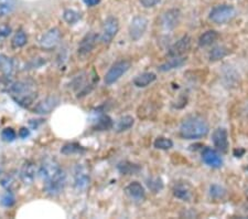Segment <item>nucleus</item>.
<instances>
[{
  "label": "nucleus",
  "mask_w": 248,
  "mask_h": 219,
  "mask_svg": "<svg viewBox=\"0 0 248 219\" xmlns=\"http://www.w3.org/2000/svg\"><path fill=\"white\" fill-rule=\"evenodd\" d=\"M9 94L20 106L29 107L33 104L38 97L37 84L31 80L17 81L10 85Z\"/></svg>",
  "instance_id": "1"
},
{
  "label": "nucleus",
  "mask_w": 248,
  "mask_h": 219,
  "mask_svg": "<svg viewBox=\"0 0 248 219\" xmlns=\"http://www.w3.org/2000/svg\"><path fill=\"white\" fill-rule=\"evenodd\" d=\"M210 132V126L205 119L200 117H191L180 125V135L186 139H198L206 136Z\"/></svg>",
  "instance_id": "2"
},
{
  "label": "nucleus",
  "mask_w": 248,
  "mask_h": 219,
  "mask_svg": "<svg viewBox=\"0 0 248 219\" xmlns=\"http://www.w3.org/2000/svg\"><path fill=\"white\" fill-rule=\"evenodd\" d=\"M236 16V9L232 5H217L210 11L209 18L217 25H224L230 22Z\"/></svg>",
  "instance_id": "3"
},
{
  "label": "nucleus",
  "mask_w": 248,
  "mask_h": 219,
  "mask_svg": "<svg viewBox=\"0 0 248 219\" xmlns=\"http://www.w3.org/2000/svg\"><path fill=\"white\" fill-rule=\"evenodd\" d=\"M66 186V174L62 168L55 173L53 176L45 182V192L49 196H58Z\"/></svg>",
  "instance_id": "4"
},
{
  "label": "nucleus",
  "mask_w": 248,
  "mask_h": 219,
  "mask_svg": "<svg viewBox=\"0 0 248 219\" xmlns=\"http://www.w3.org/2000/svg\"><path fill=\"white\" fill-rule=\"evenodd\" d=\"M131 63L127 60H121V61H117L114 63L113 66L109 67V70L107 71L105 74V78H104V81H105V84L111 85L114 84L121 79L124 74H125L128 70L130 69Z\"/></svg>",
  "instance_id": "5"
},
{
  "label": "nucleus",
  "mask_w": 248,
  "mask_h": 219,
  "mask_svg": "<svg viewBox=\"0 0 248 219\" xmlns=\"http://www.w3.org/2000/svg\"><path fill=\"white\" fill-rule=\"evenodd\" d=\"M148 23L149 21L143 16H136L133 18L129 27H128V33H129V37L133 41H138L143 37V34L147 31Z\"/></svg>",
  "instance_id": "6"
},
{
  "label": "nucleus",
  "mask_w": 248,
  "mask_h": 219,
  "mask_svg": "<svg viewBox=\"0 0 248 219\" xmlns=\"http://www.w3.org/2000/svg\"><path fill=\"white\" fill-rule=\"evenodd\" d=\"M119 31V21L116 17H110L107 18L105 21H104V25L102 28L101 33V41L104 45H108L111 41H113L116 34H118Z\"/></svg>",
  "instance_id": "7"
},
{
  "label": "nucleus",
  "mask_w": 248,
  "mask_h": 219,
  "mask_svg": "<svg viewBox=\"0 0 248 219\" xmlns=\"http://www.w3.org/2000/svg\"><path fill=\"white\" fill-rule=\"evenodd\" d=\"M61 39L62 34L59 28H52V29L47 30L40 39V46H41L42 49L47 51L53 50L60 45Z\"/></svg>",
  "instance_id": "8"
},
{
  "label": "nucleus",
  "mask_w": 248,
  "mask_h": 219,
  "mask_svg": "<svg viewBox=\"0 0 248 219\" xmlns=\"http://www.w3.org/2000/svg\"><path fill=\"white\" fill-rule=\"evenodd\" d=\"M180 21H181V11L177 8H171L161 16L160 25L165 30L170 31L175 29L179 26Z\"/></svg>",
  "instance_id": "9"
},
{
  "label": "nucleus",
  "mask_w": 248,
  "mask_h": 219,
  "mask_svg": "<svg viewBox=\"0 0 248 219\" xmlns=\"http://www.w3.org/2000/svg\"><path fill=\"white\" fill-rule=\"evenodd\" d=\"M61 168L59 165V163L55 161L54 158L51 157H46L42 159L41 164L39 166L38 169V175L42 181H47V179L51 178L53 175L59 172V169Z\"/></svg>",
  "instance_id": "10"
},
{
  "label": "nucleus",
  "mask_w": 248,
  "mask_h": 219,
  "mask_svg": "<svg viewBox=\"0 0 248 219\" xmlns=\"http://www.w3.org/2000/svg\"><path fill=\"white\" fill-rule=\"evenodd\" d=\"M212 141H213L214 147L219 153L225 154L229 152L230 142H229V133L224 127H218L213 132L212 135Z\"/></svg>",
  "instance_id": "11"
},
{
  "label": "nucleus",
  "mask_w": 248,
  "mask_h": 219,
  "mask_svg": "<svg viewBox=\"0 0 248 219\" xmlns=\"http://www.w3.org/2000/svg\"><path fill=\"white\" fill-rule=\"evenodd\" d=\"M192 45V38L190 35H183L182 38H180L177 42L173 43L170 47L169 51H168V55H169L170 58L172 57H182V55H185L187 51L190 50Z\"/></svg>",
  "instance_id": "12"
},
{
  "label": "nucleus",
  "mask_w": 248,
  "mask_h": 219,
  "mask_svg": "<svg viewBox=\"0 0 248 219\" xmlns=\"http://www.w3.org/2000/svg\"><path fill=\"white\" fill-rule=\"evenodd\" d=\"M59 103L60 99L58 97H55V95H50V97H46V99H43L40 102H38L32 111H33V113L39 115L50 114L52 111L59 105Z\"/></svg>",
  "instance_id": "13"
},
{
  "label": "nucleus",
  "mask_w": 248,
  "mask_h": 219,
  "mask_svg": "<svg viewBox=\"0 0 248 219\" xmlns=\"http://www.w3.org/2000/svg\"><path fill=\"white\" fill-rule=\"evenodd\" d=\"M97 39H98V35L95 33L86 34L78 43V53L81 55V57H85V55L90 54L92 51L94 50L96 42H97Z\"/></svg>",
  "instance_id": "14"
},
{
  "label": "nucleus",
  "mask_w": 248,
  "mask_h": 219,
  "mask_svg": "<svg viewBox=\"0 0 248 219\" xmlns=\"http://www.w3.org/2000/svg\"><path fill=\"white\" fill-rule=\"evenodd\" d=\"M202 159L207 166L212 167V168H219L223 165L221 154L218 151L211 149V147H205L202 151Z\"/></svg>",
  "instance_id": "15"
},
{
  "label": "nucleus",
  "mask_w": 248,
  "mask_h": 219,
  "mask_svg": "<svg viewBox=\"0 0 248 219\" xmlns=\"http://www.w3.org/2000/svg\"><path fill=\"white\" fill-rule=\"evenodd\" d=\"M37 174L38 170L34 163L31 161H27L25 162V164L22 165L21 169H20V181H21L25 185H31L32 183L34 182Z\"/></svg>",
  "instance_id": "16"
},
{
  "label": "nucleus",
  "mask_w": 248,
  "mask_h": 219,
  "mask_svg": "<svg viewBox=\"0 0 248 219\" xmlns=\"http://www.w3.org/2000/svg\"><path fill=\"white\" fill-rule=\"evenodd\" d=\"M90 174L87 172L86 167L83 165H78L75 167L74 173V186L78 190H84L90 185Z\"/></svg>",
  "instance_id": "17"
},
{
  "label": "nucleus",
  "mask_w": 248,
  "mask_h": 219,
  "mask_svg": "<svg viewBox=\"0 0 248 219\" xmlns=\"http://www.w3.org/2000/svg\"><path fill=\"white\" fill-rule=\"evenodd\" d=\"M174 197L182 202H190L192 199V187L186 182L175 183L173 188H172Z\"/></svg>",
  "instance_id": "18"
},
{
  "label": "nucleus",
  "mask_w": 248,
  "mask_h": 219,
  "mask_svg": "<svg viewBox=\"0 0 248 219\" xmlns=\"http://www.w3.org/2000/svg\"><path fill=\"white\" fill-rule=\"evenodd\" d=\"M125 193L127 196L136 199V201H142L146 197V190L139 182H133L125 187Z\"/></svg>",
  "instance_id": "19"
},
{
  "label": "nucleus",
  "mask_w": 248,
  "mask_h": 219,
  "mask_svg": "<svg viewBox=\"0 0 248 219\" xmlns=\"http://www.w3.org/2000/svg\"><path fill=\"white\" fill-rule=\"evenodd\" d=\"M186 62V57H172L170 60H168L167 62L162 63L161 66H159L158 70L161 72H168V71L179 69Z\"/></svg>",
  "instance_id": "20"
},
{
  "label": "nucleus",
  "mask_w": 248,
  "mask_h": 219,
  "mask_svg": "<svg viewBox=\"0 0 248 219\" xmlns=\"http://www.w3.org/2000/svg\"><path fill=\"white\" fill-rule=\"evenodd\" d=\"M157 80V74L154 72H143L141 74L137 75L134 79V84L137 87H146L150 85Z\"/></svg>",
  "instance_id": "21"
},
{
  "label": "nucleus",
  "mask_w": 248,
  "mask_h": 219,
  "mask_svg": "<svg viewBox=\"0 0 248 219\" xmlns=\"http://www.w3.org/2000/svg\"><path fill=\"white\" fill-rule=\"evenodd\" d=\"M218 37H219V34H218L217 31L207 30V31H205V33L200 35L198 43L201 48L210 47V46L213 45L215 41H217Z\"/></svg>",
  "instance_id": "22"
},
{
  "label": "nucleus",
  "mask_w": 248,
  "mask_h": 219,
  "mask_svg": "<svg viewBox=\"0 0 248 219\" xmlns=\"http://www.w3.org/2000/svg\"><path fill=\"white\" fill-rule=\"evenodd\" d=\"M117 169L119 170V173L123 175H135L141 170V167L138 164H134V163L131 162L124 161L118 163Z\"/></svg>",
  "instance_id": "23"
},
{
  "label": "nucleus",
  "mask_w": 248,
  "mask_h": 219,
  "mask_svg": "<svg viewBox=\"0 0 248 219\" xmlns=\"http://www.w3.org/2000/svg\"><path fill=\"white\" fill-rule=\"evenodd\" d=\"M135 124V118L130 115H125V117H122L118 119L117 124H116V131L118 133L125 132V131L131 129Z\"/></svg>",
  "instance_id": "24"
},
{
  "label": "nucleus",
  "mask_w": 248,
  "mask_h": 219,
  "mask_svg": "<svg viewBox=\"0 0 248 219\" xmlns=\"http://www.w3.org/2000/svg\"><path fill=\"white\" fill-rule=\"evenodd\" d=\"M16 6H17L16 0H0V17H7L13 14Z\"/></svg>",
  "instance_id": "25"
},
{
  "label": "nucleus",
  "mask_w": 248,
  "mask_h": 219,
  "mask_svg": "<svg viewBox=\"0 0 248 219\" xmlns=\"http://www.w3.org/2000/svg\"><path fill=\"white\" fill-rule=\"evenodd\" d=\"M28 42V35L23 30H19L15 34V35L11 39V47L14 49H20V48H23Z\"/></svg>",
  "instance_id": "26"
},
{
  "label": "nucleus",
  "mask_w": 248,
  "mask_h": 219,
  "mask_svg": "<svg viewBox=\"0 0 248 219\" xmlns=\"http://www.w3.org/2000/svg\"><path fill=\"white\" fill-rule=\"evenodd\" d=\"M229 52H230V51H229V49H227L226 47L217 46V47H214L213 49L210 51L209 59L211 60V61H213V62L218 61V60L225 58L226 55L229 54Z\"/></svg>",
  "instance_id": "27"
},
{
  "label": "nucleus",
  "mask_w": 248,
  "mask_h": 219,
  "mask_svg": "<svg viewBox=\"0 0 248 219\" xmlns=\"http://www.w3.org/2000/svg\"><path fill=\"white\" fill-rule=\"evenodd\" d=\"M85 152V149L82 145L78 144V143H67L61 149V153L66 156L75 154H82Z\"/></svg>",
  "instance_id": "28"
},
{
  "label": "nucleus",
  "mask_w": 248,
  "mask_h": 219,
  "mask_svg": "<svg viewBox=\"0 0 248 219\" xmlns=\"http://www.w3.org/2000/svg\"><path fill=\"white\" fill-rule=\"evenodd\" d=\"M113 125H114L113 119H111L108 117V115L104 114L97 119V122H96V124L94 126V129L96 131H108V130L111 129V127H113Z\"/></svg>",
  "instance_id": "29"
},
{
  "label": "nucleus",
  "mask_w": 248,
  "mask_h": 219,
  "mask_svg": "<svg viewBox=\"0 0 248 219\" xmlns=\"http://www.w3.org/2000/svg\"><path fill=\"white\" fill-rule=\"evenodd\" d=\"M63 20L67 25H75L81 19V15L74 9H65L63 11Z\"/></svg>",
  "instance_id": "30"
},
{
  "label": "nucleus",
  "mask_w": 248,
  "mask_h": 219,
  "mask_svg": "<svg viewBox=\"0 0 248 219\" xmlns=\"http://www.w3.org/2000/svg\"><path fill=\"white\" fill-rule=\"evenodd\" d=\"M226 195H227V192L223 186L217 185V184H213L210 186V196L211 198L215 199V201H221V199H224L226 197Z\"/></svg>",
  "instance_id": "31"
},
{
  "label": "nucleus",
  "mask_w": 248,
  "mask_h": 219,
  "mask_svg": "<svg viewBox=\"0 0 248 219\" xmlns=\"http://www.w3.org/2000/svg\"><path fill=\"white\" fill-rule=\"evenodd\" d=\"M14 70V62L10 58L0 54V72L3 74H10Z\"/></svg>",
  "instance_id": "32"
},
{
  "label": "nucleus",
  "mask_w": 248,
  "mask_h": 219,
  "mask_svg": "<svg viewBox=\"0 0 248 219\" xmlns=\"http://www.w3.org/2000/svg\"><path fill=\"white\" fill-rule=\"evenodd\" d=\"M154 146L157 150L168 151V150H170L171 147H173V142H172L171 139L168 138V137L160 136V137L155 138V141L154 142Z\"/></svg>",
  "instance_id": "33"
},
{
  "label": "nucleus",
  "mask_w": 248,
  "mask_h": 219,
  "mask_svg": "<svg viewBox=\"0 0 248 219\" xmlns=\"http://www.w3.org/2000/svg\"><path fill=\"white\" fill-rule=\"evenodd\" d=\"M147 185L149 187V189L154 193H159L160 190L163 188V182L161 178L159 177H153L147 179Z\"/></svg>",
  "instance_id": "34"
},
{
  "label": "nucleus",
  "mask_w": 248,
  "mask_h": 219,
  "mask_svg": "<svg viewBox=\"0 0 248 219\" xmlns=\"http://www.w3.org/2000/svg\"><path fill=\"white\" fill-rule=\"evenodd\" d=\"M1 185L5 187L7 190H9V192H14V189L17 187V179H16L14 175L8 174L1 179Z\"/></svg>",
  "instance_id": "35"
},
{
  "label": "nucleus",
  "mask_w": 248,
  "mask_h": 219,
  "mask_svg": "<svg viewBox=\"0 0 248 219\" xmlns=\"http://www.w3.org/2000/svg\"><path fill=\"white\" fill-rule=\"evenodd\" d=\"M1 138L5 142H14L17 138V133L13 127H6L1 131Z\"/></svg>",
  "instance_id": "36"
},
{
  "label": "nucleus",
  "mask_w": 248,
  "mask_h": 219,
  "mask_svg": "<svg viewBox=\"0 0 248 219\" xmlns=\"http://www.w3.org/2000/svg\"><path fill=\"white\" fill-rule=\"evenodd\" d=\"M1 202H2V205L5 206V207L14 206L15 202H16V199H15V196H14L13 192H9V190H7V193L3 195Z\"/></svg>",
  "instance_id": "37"
},
{
  "label": "nucleus",
  "mask_w": 248,
  "mask_h": 219,
  "mask_svg": "<svg viewBox=\"0 0 248 219\" xmlns=\"http://www.w3.org/2000/svg\"><path fill=\"white\" fill-rule=\"evenodd\" d=\"M162 0H140V3L143 8H154Z\"/></svg>",
  "instance_id": "38"
},
{
  "label": "nucleus",
  "mask_w": 248,
  "mask_h": 219,
  "mask_svg": "<svg viewBox=\"0 0 248 219\" xmlns=\"http://www.w3.org/2000/svg\"><path fill=\"white\" fill-rule=\"evenodd\" d=\"M10 34H11V28L9 27L0 28V38L7 37V35H9Z\"/></svg>",
  "instance_id": "39"
},
{
  "label": "nucleus",
  "mask_w": 248,
  "mask_h": 219,
  "mask_svg": "<svg viewBox=\"0 0 248 219\" xmlns=\"http://www.w3.org/2000/svg\"><path fill=\"white\" fill-rule=\"evenodd\" d=\"M30 135V131L26 129V127H22V129H20L19 131V136L21 138H27L28 136Z\"/></svg>",
  "instance_id": "40"
},
{
  "label": "nucleus",
  "mask_w": 248,
  "mask_h": 219,
  "mask_svg": "<svg viewBox=\"0 0 248 219\" xmlns=\"http://www.w3.org/2000/svg\"><path fill=\"white\" fill-rule=\"evenodd\" d=\"M83 2L89 7H94V6H97L98 3L101 2V0H83Z\"/></svg>",
  "instance_id": "41"
},
{
  "label": "nucleus",
  "mask_w": 248,
  "mask_h": 219,
  "mask_svg": "<svg viewBox=\"0 0 248 219\" xmlns=\"http://www.w3.org/2000/svg\"><path fill=\"white\" fill-rule=\"evenodd\" d=\"M246 197H247V199H248V189L246 190Z\"/></svg>",
  "instance_id": "42"
},
{
  "label": "nucleus",
  "mask_w": 248,
  "mask_h": 219,
  "mask_svg": "<svg viewBox=\"0 0 248 219\" xmlns=\"http://www.w3.org/2000/svg\"><path fill=\"white\" fill-rule=\"evenodd\" d=\"M247 169H248V168H247Z\"/></svg>",
  "instance_id": "43"
}]
</instances>
